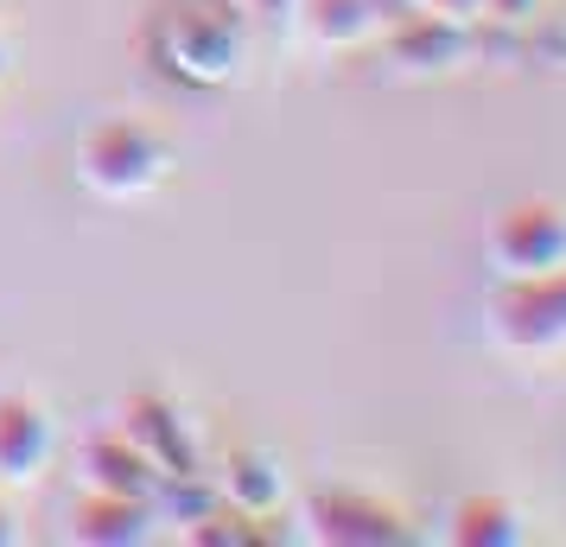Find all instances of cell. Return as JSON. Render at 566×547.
Listing matches in <instances>:
<instances>
[{"mask_svg":"<svg viewBox=\"0 0 566 547\" xmlns=\"http://www.w3.org/2000/svg\"><path fill=\"white\" fill-rule=\"evenodd\" d=\"M159 57L191 90H223L235 77V64H242V32H235V20L223 7L185 0V7H172L159 20Z\"/></svg>","mask_w":566,"mask_h":547,"instance_id":"3","label":"cell"},{"mask_svg":"<svg viewBox=\"0 0 566 547\" xmlns=\"http://www.w3.org/2000/svg\"><path fill=\"white\" fill-rule=\"evenodd\" d=\"M484 261L496 281H528V274L566 267V204H554V198L503 204L484 230Z\"/></svg>","mask_w":566,"mask_h":547,"instance_id":"4","label":"cell"},{"mask_svg":"<svg viewBox=\"0 0 566 547\" xmlns=\"http://www.w3.org/2000/svg\"><path fill=\"white\" fill-rule=\"evenodd\" d=\"M159 503H128V496H96L83 491L77 516H71V541L83 547H140L154 541Z\"/></svg>","mask_w":566,"mask_h":547,"instance_id":"11","label":"cell"},{"mask_svg":"<svg viewBox=\"0 0 566 547\" xmlns=\"http://www.w3.org/2000/svg\"><path fill=\"white\" fill-rule=\"evenodd\" d=\"M535 7L541 0H484V20H496V27H522Z\"/></svg>","mask_w":566,"mask_h":547,"instance_id":"15","label":"cell"},{"mask_svg":"<svg viewBox=\"0 0 566 547\" xmlns=\"http://www.w3.org/2000/svg\"><path fill=\"white\" fill-rule=\"evenodd\" d=\"M77 465H83V491H96V496H128V503H159L166 496V477L122 433H90Z\"/></svg>","mask_w":566,"mask_h":547,"instance_id":"8","label":"cell"},{"mask_svg":"<svg viewBox=\"0 0 566 547\" xmlns=\"http://www.w3.org/2000/svg\"><path fill=\"white\" fill-rule=\"evenodd\" d=\"M52 452H57L52 414L32 395H7L0 401V484H13V491L39 484L52 471Z\"/></svg>","mask_w":566,"mask_h":547,"instance_id":"7","label":"cell"},{"mask_svg":"<svg viewBox=\"0 0 566 547\" xmlns=\"http://www.w3.org/2000/svg\"><path fill=\"white\" fill-rule=\"evenodd\" d=\"M484 332L510 357H566V267L528 274V281H496Z\"/></svg>","mask_w":566,"mask_h":547,"instance_id":"2","label":"cell"},{"mask_svg":"<svg viewBox=\"0 0 566 547\" xmlns=\"http://www.w3.org/2000/svg\"><path fill=\"white\" fill-rule=\"evenodd\" d=\"M217 491H223V503H230L235 516L268 522L286 509V471H281V459H268L255 445H235L217 465Z\"/></svg>","mask_w":566,"mask_h":547,"instance_id":"10","label":"cell"},{"mask_svg":"<svg viewBox=\"0 0 566 547\" xmlns=\"http://www.w3.org/2000/svg\"><path fill=\"white\" fill-rule=\"evenodd\" d=\"M388 20L376 13V0H306V32L325 45V52H350V45H369Z\"/></svg>","mask_w":566,"mask_h":547,"instance_id":"13","label":"cell"},{"mask_svg":"<svg viewBox=\"0 0 566 547\" xmlns=\"http://www.w3.org/2000/svg\"><path fill=\"white\" fill-rule=\"evenodd\" d=\"M306 535L325 547H395L408 541V522H401V509H388L382 496L318 491L306 503Z\"/></svg>","mask_w":566,"mask_h":547,"instance_id":"6","label":"cell"},{"mask_svg":"<svg viewBox=\"0 0 566 547\" xmlns=\"http://www.w3.org/2000/svg\"><path fill=\"white\" fill-rule=\"evenodd\" d=\"M413 13H433L446 27H484V0H413Z\"/></svg>","mask_w":566,"mask_h":547,"instance_id":"14","label":"cell"},{"mask_svg":"<svg viewBox=\"0 0 566 547\" xmlns=\"http://www.w3.org/2000/svg\"><path fill=\"white\" fill-rule=\"evenodd\" d=\"M166 166H172L166 140L140 122H128V115H108L77 140V179L108 204H134V198L159 191Z\"/></svg>","mask_w":566,"mask_h":547,"instance_id":"1","label":"cell"},{"mask_svg":"<svg viewBox=\"0 0 566 547\" xmlns=\"http://www.w3.org/2000/svg\"><path fill=\"white\" fill-rule=\"evenodd\" d=\"M7 64H13V52H7V39H0V83H7Z\"/></svg>","mask_w":566,"mask_h":547,"instance_id":"18","label":"cell"},{"mask_svg":"<svg viewBox=\"0 0 566 547\" xmlns=\"http://www.w3.org/2000/svg\"><path fill=\"white\" fill-rule=\"evenodd\" d=\"M115 433L147 459V465L166 477V484H191V477H205V445H198V427L185 420L179 401H166V395H128L122 408H115Z\"/></svg>","mask_w":566,"mask_h":547,"instance_id":"5","label":"cell"},{"mask_svg":"<svg viewBox=\"0 0 566 547\" xmlns=\"http://www.w3.org/2000/svg\"><path fill=\"white\" fill-rule=\"evenodd\" d=\"M0 547H20V516L0 503Z\"/></svg>","mask_w":566,"mask_h":547,"instance_id":"16","label":"cell"},{"mask_svg":"<svg viewBox=\"0 0 566 547\" xmlns=\"http://www.w3.org/2000/svg\"><path fill=\"white\" fill-rule=\"evenodd\" d=\"M388 57L408 77H446V71H459L471 57V39H464V27H446L433 13H401L388 27Z\"/></svg>","mask_w":566,"mask_h":547,"instance_id":"9","label":"cell"},{"mask_svg":"<svg viewBox=\"0 0 566 547\" xmlns=\"http://www.w3.org/2000/svg\"><path fill=\"white\" fill-rule=\"evenodd\" d=\"M376 13H382L388 27H395V20H401V13H413V0H376Z\"/></svg>","mask_w":566,"mask_h":547,"instance_id":"17","label":"cell"},{"mask_svg":"<svg viewBox=\"0 0 566 547\" xmlns=\"http://www.w3.org/2000/svg\"><path fill=\"white\" fill-rule=\"evenodd\" d=\"M452 547H522L528 541V522L510 496H464L452 509V528H446Z\"/></svg>","mask_w":566,"mask_h":547,"instance_id":"12","label":"cell"}]
</instances>
